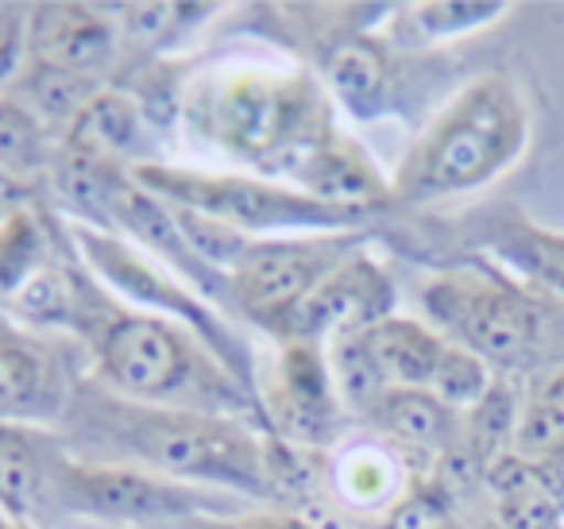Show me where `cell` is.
<instances>
[{"instance_id": "10", "label": "cell", "mask_w": 564, "mask_h": 529, "mask_svg": "<svg viewBox=\"0 0 564 529\" xmlns=\"http://www.w3.org/2000/svg\"><path fill=\"white\" fill-rule=\"evenodd\" d=\"M267 406H271V421L286 436V444L314 449L337 433L340 406L333 398L329 364H325L317 344L286 341Z\"/></svg>"}, {"instance_id": "16", "label": "cell", "mask_w": 564, "mask_h": 529, "mask_svg": "<svg viewBox=\"0 0 564 529\" xmlns=\"http://www.w3.org/2000/svg\"><path fill=\"white\" fill-rule=\"evenodd\" d=\"M17 86L24 94V109L40 120L43 128H63V132H74L86 109L97 101V78H82V74L58 71V66H47L40 58H28L24 71L17 74Z\"/></svg>"}, {"instance_id": "17", "label": "cell", "mask_w": 564, "mask_h": 529, "mask_svg": "<svg viewBox=\"0 0 564 529\" xmlns=\"http://www.w3.org/2000/svg\"><path fill=\"white\" fill-rule=\"evenodd\" d=\"M371 421L391 441L410 444V449L445 452L453 444V410L437 402V395L425 387H391L371 410Z\"/></svg>"}, {"instance_id": "9", "label": "cell", "mask_w": 564, "mask_h": 529, "mask_svg": "<svg viewBox=\"0 0 564 529\" xmlns=\"http://www.w3.org/2000/svg\"><path fill=\"white\" fill-rule=\"evenodd\" d=\"M394 287L379 263L368 256H348L310 298H302L286 317L274 325L282 341H310L340 333H364L376 321L391 317Z\"/></svg>"}, {"instance_id": "27", "label": "cell", "mask_w": 564, "mask_h": 529, "mask_svg": "<svg viewBox=\"0 0 564 529\" xmlns=\"http://www.w3.org/2000/svg\"><path fill=\"white\" fill-rule=\"evenodd\" d=\"M43 267V236L28 213L0 225V294L20 290Z\"/></svg>"}, {"instance_id": "25", "label": "cell", "mask_w": 564, "mask_h": 529, "mask_svg": "<svg viewBox=\"0 0 564 529\" xmlns=\"http://www.w3.org/2000/svg\"><path fill=\"white\" fill-rule=\"evenodd\" d=\"M40 490V456L20 429L0 425V506L9 514H28Z\"/></svg>"}, {"instance_id": "31", "label": "cell", "mask_w": 564, "mask_h": 529, "mask_svg": "<svg viewBox=\"0 0 564 529\" xmlns=\"http://www.w3.org/2000/svg\"><path fill=\"white\" fill-rule=\"evenodd\" d=\"M448 526V503L433 487L410 490L391 506L383 518V529H445Z\"/></svg>"}, {"instance_id": "34", "label": "cell", "mask_w": 564, "mask_h": 529, "mask_svg": "<svg viewBox=\"0 0 564 529\" xmlns=\"http://www.w3.org/2000/svg\"><path fill=\"white\" fill-rule=\"evenodd\" d=\"M120 20H124V32L140 35V40H151V35H159L166 24H171V17L178 12V4H120Z\"/></svg>"}, {"instance_id": "14", "label": "cell", "mask_w": 564, "mask_h": 529, "mask_svg": "<svg viewBox=\"0 0 564 529\" xmlns=\"http://www.w3.org/2000/svg\"><path fill=\"white\" fill-rule=\"evenodd\" d=\"M325 82L356 120H376L391 101V58L368 35H345L325 55Z\"/></svg>"}, {"instance_id": "15", "label": "cell", "mask_w": 564, "mask_h": 529, "mask_svg": "<svg viewBox=\"0 0 564 529\" xmlns=\"http://www.w3.org/2000/svg\"><path fill=\"white\" fill-rule=\"evenodd\" d=\"M364 344H368L371 359H376L379 375L387 387H425L430 390L437 359L445 352L433 328L417 325L410 317H383L371 328H364Z\"/></svg>"}, {"instance_id": "3", "label": "cell", "mask_w": 564, "mask_h": 529, "mask_svg": "<svg viewBox=\"0 0 564 529\" xmlns=\"http://www.w3.org/2000/svg\"><path fill=\"white\" fill-rule=\"evenodd\" d=\"M525 143V105L502 74L476 78L414 143L394 194L422 202L491 182Z\"/></svg>"}, {"instance_id": "26", "label": "cell", "mask_w": 564, "mask_h": 529, "mask_svg": "<svg viewBox=\"0 0 564 529\" xmlns=\"http://www.w3.org/2000/svg\"><path fill=\"white\" fill-rule=\"evenodd\" d=\"M518 402L507 387L495 382L491 390L484 395V402L471 410V425H468V444L479 452L484 464H491L495 456L510 452V441H514V429H518Z\"/></svg>"}, {"instance_id": "29", "label": "cell", "mask_w": 564, "mask_h": 529, "mask_svg": "<svg viewBox=\"0 0 564 529\" xmlns=\"http://www.w3.org/2000/svg\"><path fill=\"white\" fill-rule=\"evenodd\" d=\"M499 12L507 9L502 4H471V0H464V4L460 0H433V4H417L414 17L425 35H460L495 20Z\"/></svg>"}, {"instance_id": "40", "label": "cell", "mask_w": 564, "mask_h": 529, "mask_svg": "<svg viewBox=\"0 0 564 529\" xmlns=\"http://www.w3.org/2000/svg\"><path fill=\"white\" fill-rule=\"evenodd\" d=\"M479 529H507V526H502V521L495 518V521H487V526H479Z\"/></svg>"}, {"instance_id": "1", "label": "cell", "mask_w": 564, "mask_h": 529, "mask_svg": "<svg viewBox=\"0 0 564 529\" xmlns=\"http://www.w3.org/2000/svg\"><path fill=\"white\" fill-rule=\"evenodd\" d=\"M186 120L202 140L263 174H299L337 128L322 86L306 74L232 71L194 82Z\"/></svg>"}, {"instance_id": "28", "label": "cell", "mask_w": 564, "mask_h": 529, "mask_svg": "<svg viewBox=\"0 0 564 529\" xmlns=\"http://www.w3.org/2000/svg\"><path fill=\"white\" fill-rule=\"evenodd\" d=\"M561 444H564V413L556 410L553 402H545L541 395L533 398V402H525V410L518 413L510 452L522 456L525 464H541V460L553 456Z\"/></svg>"}, {"instance_id": "12", "label": "cell", "mask_w": 564, "mask_h": 529, "mask_svg": "<svg viewBox=\"0 0 564 529\" xmlns=\"http://www.w3.org/2000/svg\"><path fill=\"white\" fill-rule=\"evenodd\" d=\"M28 51L32 58L58 71L97 78L117 55V28L101 9L86 4H40L28 20Z\"/></svg>"}, {"instance_id": "4", "label": "cell", "mask_w": 564, "mask_h": 529, "mask_svg": "<svg viewBox=\"0 0 564 529\" xmlns=\"http://www.w3.org/2000/svg\"><path fill=\"white\" fill-rule=\"evenodd\" d=\"M94 421L124 449L174 479H202L251 490V495H271L263 444L240 421L171 410V406L117 402V398H101Z\"/></svg>"}, {"instance_id": "11", "label": "cell", "mask_w": 564, "mask_h": 529, "mask_svg": "<svg viewBox=\"0 0 564 529\" xmlns=\"http://www.w3.org/2000/svg\"><path fill=\"white\" fill-rule=\"evenodd\" d=\"M63 490L82 506L112 521L182 518L205 506L197 490L171 479L132 472V467H66Z\"/></svg>"}, {"instance_id": "38", "label": "cell", "mask_w": 564, "mask_h": 529, "mask_svg": "<svg viewBox=\"0 0 564 529\" xmlns=\"http://www.w3.org/2000/svg\"><path fill=\"white\" fill-rule=\"evenodd\" d=\"M541 398H545V402H553L556 410L564 413V371H556L553 379L545 382V390H541Z\"/></svg>"}, {"instance_id": "2", "label": "cell", "mask_w": 564, "mask_h": 529, "mask_svg": "<svg viewBox=\"0 0 564 529\" xmlns=\"http://www.w3.org/2000/svg\"><path fill=\"white\" fill-rule=\"evenodd\" d=\"M97 364L109 387L143 406H171L220 418L248 410V395L220 356L197 341L189 325H174L155 313H117L97 333Z\"/></svg>"}, {"instance_id": "7", "label": "cell", "mask_w": 564, "mask_h": 529, "mask_svg": "<svg viewBox=\"0 0 564 529\" xmlns=\"http://www.w3.org/2000/svg\"><path fill=\"white\" fill-rule=\"evenodd\" d=\"M74 240H78L82 256L94 263V271L101 274L112 290H120V294L132 298V302L148 305L155 317L159 313L178 317L182 325H189L197 336H205V344H209L225 364H232L236 371H240V364H236L240 356H236L232 336H228L225 328H220V321L213 317V313L205 310V305L197 302L182 282H174L163 267L151 263V259L140 256L132 244L120 240L117 233H105V228L78 225L74 228Z\"/></svg>"}, {"instance_id": "35", "label": "cell", "mask_w": 564, "mask_h": 529, "mask_svg": "<svg viewBox=\"0 0 564 529\" xmlns=\"http://www.w3.org/2000/svg\"><path fill=\"white\" fill-rule=\"evenodd\" d=\"M194 529H310L302 514H248V518L232 521H205Z\"/></svg>"}, {"instance_id": "30", "label": "cell", "mask_w": 564, "mask_h": 529, "mask_svg": "<svg viewBox=\"0 0 564 529\" xmlns=\"http://www.w3.org/2000/svg\"><path fill=\"white\" fill-rule=\"evenodd\" d=\"M499 521L507 529H564V510L541 487H530L499 503Z\"/></svg>"}, {"instance_id": "20", "label": "cell", "mask_w": 564, "mask_h": 529, "mask_svg": "<svg viewBox=\"0 0 564 529\" xmlns=\"http://www.w3.org/2000/svg\"><path fill=\"white\" fill-rule=\"evenodd\" d=\"M51 398V359L0 336V413H35Z\"/></svg>"}, {"instance_id": "22", "label": "cell", "mask_w": 564, "mask_h": 529, "mask_svg": "<svg viewBox=\"0 0 564 529\" xmlns=\"http://www.w3.org/2000/svg\"><path fill=\"white\" fill-rule=\"evenodd\" d=\"M333 483H337L333 490H337L348 506H356V510H371V506H379V503H387V498L399 495L402 472L387 452L352 449L337 460Z\"/></svg>"}, {"instance_id": "8", "label": "cell", "mask_w": 564, "mask_h": 529, "mask_svg": "<svg viewBox=\"0 0 564 529\" xmlns=\"http://www.w3.org/2000/svg\"><path fill=\"white\" fill-rule=\"evenodd\" d=\"M425 305L464 348L487 364H514L533 341V313L518 294L487 282H441L425 294Z\"/></svg>"}, {"instance_id": "32", "label": "cell", "mask_w": 564, "mask_h": 529, "mask_svg": "<svg viewBox=\"0 0 564 529\" xmlns=\"http://www.w3.org/2000/svg\"><path fill=\"white\" fill-rule=\"evenodd\" d=\"M484 487L502 503V498H514V495H522V490L538 487V475H533V464H525L522 456L502 452V456H495L491 464L484 467Z\"/></svg>"}, {"instance_id": "33", "label": "cell", "mask_w": 564, "mask_h": 529, "mask_svg": "<svg viewBox=\"0 0 564 529\" xmlns=\"http://www.w3.org/2000/svg\"><path fill=\"white\" fill-rule=\"evenodd\" d=\"M24 55H28V24L17 12L0 9V86L17 82V74L24 71Z\"/></svg>"}, {"instance_id": "23", "label": "cell", "mask_w": 564, "mask_h": 529, "mask_svg": "<svg viewBox=\"0 0 564 529\" xmlns=\"http://www.w3.org/2000/svg\"><path fill=\"white\" fill-rule=\"evenodd\" d=\"M491 371L487 359H479L476 352H468L464 344H445L433 371L430 390L437 395V402H445L448 410H476L484 402V395L491 390Z\"/></svg>"}, {"instance_id": "6", "label": "cell", "mask_w": 564, "mask_h": 529, "mask_svg": "<svg viewBox=\"0 0 564 529\" xmlns=\"http://www.w3.org/2000/svg\"><path fill=\"white\" fill-rule=\"evenodd\" d=\"M348 256H356L352 233L302 236V240L251 244L228 274V290L248 317L274 328L302 298H310Z\"/></svg>"}, {"instance_id": "18", "label": "cell", "mask_w": 564, "mask_h": 529, "mask_svg": "<svg viewBox=\"0 0 564 529\" xmlns=\"http://www.w3.org/2000/svg\"><path fill=\"white\" fill-rule=\"evenodd\" d=\"M329 382L333 398L345 413L356 418H371V410L379 406V398L387 395V379L379 375L376 359H371L364 333H340L329 336Z\"/></svg>"}, {"instance_id": "21", "label": "cell", "mask_w": 564, "mask_h": 529, "mask_svg": "<svg viewBox=\"0 0 564 529\" xmlns=\"http://www.w3.org/2000/svg\"><path fill=\"white\" fill-rule=\"evenodd\" d=\"M140 125H143V112L135 109L128 97L97 94V101L89 105L86 117L74 125L66 143H82V148H94V151H101V155L117 159V155L135 151V143H140Z\"/></svg>"}, {"instance_id": "36", "label": "cell", "mask_w": 564, "mask_h": 529, "mask_svg": "<svg viewBox=\"0 0 564 529\" xmlns=\"http://www.w3.org/2000/svg\"><path fill=\"white\" fill-rule=\"evenodd\" d=\"M533 475H538V487L564 510V444L549 460L533 464Z\"/></svg>"}, {"instance_id": "39", "label": "cell", "mask_w": 564, "mask_h": 529, "mask_svg": "<svg viewBox=\"0 0 564 529\" xmlns=\"http://www.w3.org/2000/svg\"><path fill=\"white\" fill-rule=\"evenodd\" d=\"M541 248H545V256H549V267H553L564 282V240H541Z\"/></svg>"}, {"instance_id": "19", "label": "cell", "mask_w": 564, "mask_h": 529, "mask_svg": "<svg viewBox=\"0 0 564 529\" xmlns=\"http://www.w3.org/2000/svg\"><path fill=\"white\" fill-rule=\"evenodd\" d=\"M47 166H55L51 132L17 97H0V171L28 186Z\"/></svg>"}, {"instance_id": "24", "label": "cell", "mask_w": 564, "mask_h": 529, "mask_svg": "<svg viewBox=\"0 0 564 529\" xmlns=\"http://www.w3.org/2000/svg\"><path fill=\"white\" fill-rule=\"evenodd\" d=\"M9 305L28 325H70L74 317V287L58 267L43 263L20 290L9 294Z\"/></svg>"}, {"instance_id": "13", "label": "cell", "mask_w": 564, "mask_h": 529, "mask_svg": "<svg viewBox=\"0 0 564 529\" xmlns=\"http://www.w3.org/2000/svg\"><path fill=\"white\" fill-rule=\"evenodd\" d=\"M302 182V194L317 202L340 205V209L368 213L371 205H383L391 197V186L379 174V166L368 159V151L348 136L333 132L314 155L294 174Z\"/></svg>"}, {"instance_id": "37", "label": "cell", "mask_w": 564, "mask_h": 529, "mask_svg": "<svg viewBox=\"0 0 564 529\" xmlns=\"http://www.w3.org/2000/svg\"><path fill=\"white\" fill-rule=\"evenodd\" d=\"M24 202H28V186L17 182L12 174L0 171V225L12 220L17 213H24Z\"/></svg>"}, {"instance_id": "41", "label": "cell", "mask_w": 564, "mask_h": 529, "mask_svg": "<svg viewBox=\"0 0 564 529\" xmlns=\"http://www.w3.org/2000/svg\"><path fill=\"white\" fill-rule=\"evenodd\" d=\"M445 529H460V526H456V521H448V526Z\"/></svg>"}, {"instance_id": "5", "label": "cell", "mask_w": 564, "mask_h": 529, "mask_svg": "<svg viewBox=\"0 0 564 529\" xmlns=\"http://www.w3.org/2000/svg\"><path fill=\"white\" fill-rule=\"evenodd\" d=\"M132 179L159 202L202 213L209 220L236 228V233H282V228H322V233H348L364 220V213L317 202L302 190L274 186L236 174L178 171L163 163H135Z\"/></svg>"}]
</instances>
